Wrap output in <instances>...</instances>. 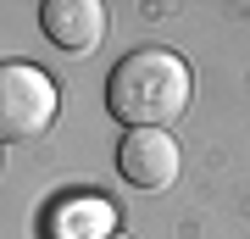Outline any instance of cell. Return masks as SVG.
Listing matches in <instances>:
<instances>
[{
    "label": "cell",
    "mask_w": 250,
    "mask_h": 239,
    "mask_svg": "<svg viewBox=\"0 0 250 239\" xmlns=\"http://www.w3.org/2000/svg\"><path fill=\"white\" fill-rule=\"evenodd\" d=\"M106 106L128 128H167L189 106V67L172 50H134L111 67Z\"/></svg>",
    "instance_id": "obj_1"
},
{
    "label": "cell",
    "mask_w": 250,
    "mask_h": 239,
    "mask_svg": "<svg viewBox=\"0 0 250 239\" xmlns=\"http://www.w3.org/2000/svg\"><path fill=\"white\" fill-rule=\"evenodd\" d=\"M56 123V84L34 62H6L0 78V133L6 139H34Z\"/></svg>",
    "instance_id": "obj_2"
},
{
    "label": "cell",
    "mask_w": 250,
    "mask_h": 239,
    "mask_svg": "<svg viewBox=\"0 0 250 239\" xmlns=\"http://www.w3.org/2000/svg\"><path fill=\"white\" fill-rule=\"evenodd\" d=\"M117 173L134 189H167L178 178V145L167 128H128V139L117 145Z\"/></svg>",
    "instance_id": "obj_3"
},
{
    "label": "cell",
    "mask_w": 250,
    "mask_h": 239,
    "mask_svg": "<svg viewBox=\"0 0 250 239\" xmlns=\"http://www.w3.org/2000/svg\"><path fill=\"white\" fill-rule=\"evenodd\" d=\"M39 22L62 50H95L100 34H106V6L100 0H45Z\"/></svg>",
    "instance_id": "obj_4"
},
{
    "label": "cell",
    "mask_w": 250,
    "mask_h": 239,
    "mask_svg": "<svg viewBox=\"0 0 250 239\" xmlns=\"http://www.w3.org/2000/svg\"><path fill=\"white\" fill-rule=\"evenodd\" d=\"M111 228H117V212L100 195L62 200L50 212V239H111Z\"/></svg>",
    "instance_id": "obj_5"
}]
</instances>
